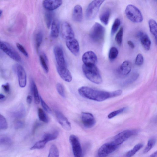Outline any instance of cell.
<instances>
[{"mask_svg": "<svg viewBox=\"0 0 157 157\" xmlns=\"http://www.w3.org/2000/svg\"><path fill=\"white\" fill-rule=\"evenodd\" d=\"M78 91L83 97L98 102L103 101L109 98L118 96L122 93V91L120 90L108 92L86 86L80 88L78 89Z\"/></svg>", "mask_w": 157, "mask_h": 157, "instance_id": "1", "label": "cell"}, {"mask_svg": "<svg viewBox=\"0 0 157 157\" xmlns=\"http://www.w3.org/2000/svg\"><path fill=\"white\" fill-rule=\"evenodd\" d=\"M83 72L88 80L96 84H100L102 78L99 70L95 65H88L84 64L82 66Z\"/></svg>", "mask_w": 157, "mask_h": 157, "instance_id": "2", "label": "cell"}, {"mask_svg": "<svg viewBox=\"0 0 157 157\" xmlns=\"http://www.w3.org/2000/svg\"><path fill=\"white\" fill-rule=\"evenodd\" d=\"M105 29L99 23H95L91 27L89 37L92 41L97 43H101L104 40Z\"/></svg>", "mask_w": 157, "mask_h": 157, "instance_id": "3", "label": "cell"}, {"mask_svg": "<svg viewBox=\"0 0 157 157\" xmlns=\"http://www.w3.org/2000/svg\"><path fill=\"white\" fill-rule=\"evenodd\" d=\"M125 13L127 18L133 23H141L143 21V16L141 12L133 5H128L125 9Z\"/></svg>", "mask_w": 157, "mask_h": 157, "instance_id": "4", "label": "cell"}, {"mask_svg": "<svg viewBox=\"0 0 157 157\" xmlns=\"http://www.w3.org/2000/svg\"><path fill=\"white\" fill-rule=\"evenodd\" d=\"M104 1H93L88 5L86 12V16L88 20L94 19L97 15Z\"/></svg>", "mask_w": 157, "mask_h": 157, "instance_id": "5", "label": "cell"}, {"mask_svg": "<svg viewBox=\"0 0 157 157\" xmlns=\"http://www.w3.org/2000/svg\"><path fill=\"white\" fill-rule=\"evenodd\" d=\"M136 130H126L116 135L112 142L116 145L119 146L128 140L132 136L136 134Z\"/></svg>", "mask_w": 157, "mask_h": 157, "instance_id": "6", "label": "cell"}, {"mask_svg": "<svg viewBox=\"0 0 157 157\" xmlns=\"http://www.w3.org/2000/svg\"><path fill=\"white\" fill-rule=\"evenodd\" d=\"M1 49L13 60L16 62H20L21 58L18 52L10 45L6 43L0 42Z\"/></svg>", "mask_w": 157, "mask_h": 157, "instance_id": "7", "label": "cell"}, {"mask_svg": "<svg viewBox=\"0 0 157 157\" xmlns=\"http://www.w3.org/2000/svg\"><path fill=\"white\" fill-rule=\"evenodd\" d=\"M69 141L74 157H83L82 147L78 137L75 135H71L69 137Z\"/></svg>", "mask_w": 157, "mask_h": 157, "instance_id": "8", "label": "cell"}, {"mask_svg": "<svg viewBox=\"0 0 157 157\" xmlns=\"http://www.w3.org/2000/svg\"><path fill=\"white\" fill-rule=\"evenodd\" d=\"M118 147L112 142L105 143L98 150L97 157H106L115 151Z\"/></svg>", "mask_w": 157, "mask_h": 157, "instance_id": "9", "label": "cell"}, {"mask_svg": "<svg viewBox=\"0 0 157 157\" xmlns=\"http://www.w3.org/2000/svg\"><path fill=\"white\" fill-rule=\"evenodd\" d=\"M54 53L57 66L60 67H66L64 53L62 48L56 46L54 49Z\"/></svg>", "mask_w": 157, "mask_h": 157, "instance_id": "10", "label": "cell"}, {"mask_svg": "<svg viewBox=\"0 0 157 157\" xmlns=\"http://www.w3.org/2000/svg\"><path fill=\"white\" fill-rule=\"evenodd\" d=\"M67 47L75 56H78L80 53V48L79 43L74 38L66 40Z\"/></svg>", "mask_w": 157, "mask_h": 157, "instance_id": "11", "label": "cell"}, {"mask_svg": "<svg viewBox=\"0 0 157 157\" xmlns=\"http://www.w3.org/2000/svg\"><path fill=\"white\" fill-rule=\"evenodd\" d=\"M82 121L85 127L90 128L93 127L96 123L95 117L91 113L82 112L81 116Z\"/></svg>", "mask_w": 157, "mask_h": 157, "instance_id": "12", "label": "cell"}, {"mask_svg": "<svg viewBox=\"0 0 157 157\" xmlns=\"http://www.w3.org/2000/svg\"><path fill=\"white\" fill-rule=\"evenodd\" d=\"M16 71L19 86L21 88H24L26 87L27 82L26 71L23 67L19 65L16 66Z\"/></svg>", "mask_w": 157, "mask_h": 157, "instance_id": "13", "label": "cell"}, {"mask_svg": "<svg viewBox=\"0 0 157 157\" xmlns=\"http://www.w3.org/2000/svg\"><path fill=\"white\" fill-rule=\"evenodd\" d=\"M61 33L62 37L66 40L74 37V31L70 24L68 22H64L62 24Z\"/></svg>", "mask_w": 157, "mask_h": 157, "instance_id": "14", "label": "cell"}, {"mask_svg": "<svg viewBox=\"0 0 157 157\" xmlns=\"http://www.w3.org/2000/svg\"><path fill=\"white\" fill-rule=\"evenodd\" d=\"M82 60L85 65H95L97 62V57L94 52L89 51L83 54Z\"/></svg>", "mask_w": 157, "mask_h": 157, "instance_id": "15", "label": "cell"}, {"mask_svg": "<svg viewBox=\"0 0 157 157\" xmlns=\"http://www.w3.org/2000/svg\"><path fill=\"white\" fill-rule=\"evenodd\" d=\"M55 113L57 121L62 128L66 130H70L72 128L71 124L66 117L58 111H56Z\"/></svg>", "mask_w": 157, "mask_h": 157, "instance_id": "16", "label": "cell"}, {"mask_svg": "<svg viewBox=\"0 0 157 157\" xmlns=\"http://www.w3.org/2000/svg\"><path fill=\"white\" fill-rule=\"evenodd\" d=\"M62 1L59 0H47L43 2L44 8L48 11H52L57 9L62 5Z\"/></svg>", "mask_w": 157, "mask_h": 157, "instance_id": "17", "label": "cell"}, {"mask_svg": "<svg viewBox=\"0 0 157 157\" xmlns=\"http://www.w3.org/2000/svg\"><path fill=\"white\" fill-rule=\"evenodd\" d=\"M137 37L139 38L141 44L143 48L146 50H149L151 45V41L148 35L142 31H140Z\"/></svg>", "mask_w": 157, "mask_h": 157, "instance_id": "18", "label": "cell"}, {"mask_svg": "<svg viewBox=\"0 0 157 157\" xmlns=\"http://www.w3.org/2000/svg\"><path fill=\"white\" fill-rule=\"evenodd\" d=\"M56 69L58 73L63 80L67 82L72 81V76L71 74L67 67L57 66Z\"/></svg>", "mask_w": 157, "mask_h": 157, "instance_id": "19", "label": "cell"}, {"mask_svg": "<svg viewBox=\"0 0 157 157\" xmlns=\"http://www.w3.org/2000/svg\"><path fill=\"white\" fill-rule=\"evenodd\" d=\"M83 9L80 5H77L74 8L72 15L73 20L76 22H80L82 20Z\"/></svg>", "mask_w": 157, "mask_h": 157, "instance_id": "20", "label": "cell"}, {"mask_svg": "<svg viewBox=\"0 0 157 157\" xmlns=\"http://www.w3.org/2000/svg\"><path fill=\"white\" fill-rule=\"evenodd\" d=\"M132 67L131 62L128 61H126L120 66L119 69V73L122 76H126L130 72Z\"/></svg>", "mask_w": 157, "mask_h": 157, "instance_id": "21", "label": "cell"}, {"mask_svg": "<svg viewBox=\"0 0 157 157\" xmlns=\"http://www.w3.org/2000/svg\"><path fill=\"white\" fill-rule=\"evenodd\" d=\"M111 14V10L108 7L104 8L101 13L100 19L101 22L105 25L109 23Z\"/></svg>", "mask_w": 157, "mask_h": 157, "instance_id": "22", "label": "cell"}, {"mask_svg": "<svg viewBox=\"0 0 157 157\" xmlns=\"http://www.w3.org/2000/svg\"><path fill=\"white\" fill-rule=\"evenodd\" d=\"M50 35L53 38H57L59 33V23L57 19L54 20L51 25Z\"/></svg>", "mask_w": 157, "mask_h": 157, "instance_id": "23", "label": "cell"}, {"mask_svg": "<svg viewBox=\"0 0 157 157\" xmlns=\"http://www.w3.org/2000/svg\"><path fill=\"white\" fill-rule=\"evenodd\" d=\"M149 25L150 31L154 36L156 42L157 36V24L156 21L153 19H150L149 21Z\"/></svg>", "mask_w": 157, "mask_h": 157, "instance_id": "24", "label": "cell"}, {"mask_svg": "<svg viewBox=\"0 0 157 157\" xmlns=\"http://www.w3.org/2000/svg\"><path fill=\"white\" fill-rule=\"evenodd\" d=\"M41 64L45 72L48 73L49 71L48 59L46 54L44 53L39 56Z\"/></svg>", "mask_w": 157, "mask_h": 157, "instance_id": "25", "label": "cell"}, {"mask_svg": "<svg viewBox=\"0 0 157 157\" xmlns=\"http://www.w3.org/2000/svg\"><path fill=\"white\" fill-rule=\"evenodd\" d=\"M31 89L34 95L35 103L38 104L40 102V97L37 86L33 81H32L31 82Z\"/></svg>", "mask_w": 157, "mask_h": 157, "instance_id": "26", "label": "cell"}, {"mask_svg": "<svg viewBox=\"0 0 157 157\" xmlns=\"http://www.w3.org/2000/svg\"><path fill=\"white\" fill-rule=\"evenodd\" d=\"M59 135V133L57 131L51 133L45 134L43 136V139L47 143L56 139Z\"/></svg>", "mask_w": 157, "mask_h": 157, "instance_id": "27", "label": "cell"}, {"mask_svg": "<svg viewBox=\"0 0 157 157\" xmlns=\"http://www.w3.org/2000/svg\"><path fill=\"white\" fill-rule=\"evenodd\" d=\"M143 146L142 143L136 145L132 149L126 153L125 157H131L140 150L143 147Z\"/></svg>", "mask_w": 157, "mask_h": 157, "instance_id": "28", "label": "cell"}, {"mask_svg": "<svg viewBox=\"0 0 157 157\" xmlns=\"http://www.w3.org/2000/svg\"><path fill=\"white\" fill-rule=\"evenodd\" d=\"M38 114L39 119L41 121L45 123H49V118L42 109L40 108L38 109Z\"/></svg>", "mask_w": 157, "mask_h": 157, "instance_id": "29", "label": "cell"}, {"mask_svg": "<svg viewBox=\"0 0 157 157\" xmlns=\"http://www.w3.org/2000/svg\"><path fill=\"white\" fill-rule=\"evenodd\" d=\"M43 35L42 32L38 33L36 35L35 37L36 47L37 52H38L39 49L43 40Z\"/></svg>", "mask_w": 157, "mask_h": 157, "instance_id": "30", "label": "cell"}, {"mask_svg": "<svg viewBox=\"0 0 157 157\" xmlns=\"http://www.w3.org/2000/svg\"><path fill=\"white\" fill-rule=\"evenodd\" d=\"M123 28L122 27L120 28L116 34L115 40L118 45L120 46L123 42Z\"/></svg>", "mask_w": 157, "mask_h": 157, "instance_id": "31", "label": "cell"}, {"mask_svg": "<svg viewBox=\"0 0 157 157\" xmlns=\"http://www.w3.org/2000/svg\"><path fill=\"white\" fill-rule=\"evenodd\" d=\"M59 152L56 145H52L50 149L48 157H59Z\"/></svg>", "mask_w": 157, "mask_h": 157, "instance_id": "32", "label": "cell"}, {"mask_svg": "<svg viewBox=\"0 0 157 157\" xmlns=\"http://www.w3.org/2000/svg\"><path fill=\"white\" fill-rule=\"evenodd\" d=\"M119 54V51L115 47H112L110 49L109 53V58L111 61H114L117 57Z\"/></svg>", "mask_w": 157, "mask_h": 157, "instance_id": "33", "label": "cell"}, {"mask_svg": "<svg viewBox=\"0 0 157 157\" xmlns=\"http://www.w3.org/2000/svg\"><path fill=\"white\" fill-rule=\"evenodd\" d=\"M121 24V21L119 18H116L112 25L111 34L114 35L119 29Z\"/></svg>", "mask_w": 157, "mask_h": 157, "instance_id": "34", "label": "cell"}, {"mask_svg": "<svg viewBox=\"0 0 157 157\" xmlns=\"http://www.w3.org/2000/svg\"><path fill=\"white\" fill-rule=\"evenodd\" d=\"M47 143L44 140L37 142L30 149H40L44 148Z\"/></svg>", "mask_w": 157, "mask_h": 157, "instance_id": "35", "label": "cell"}, {"mask_svg": "<svg viewBox=\"0 0 157 157\" xmlns=\"http://www.w3.org/2000/svg\"><path fill=\"white\" fill-rule=\"evenodd\" d=\"M53 18V14L51 12L48 11L46 13L45 16V22L49 28L51 27L52 24Z\"/></svg>", "mask_w": 157, "mask_h": 157, "instance_id": "36", "label": "cell"}, {"mask_svg": "<svg viewBox=\"0 0 157 157\" xmlns=\"http://www.w3.org/2000/svg\"><path fill=\"white\" fill-rule=\"evenodd\" d=\"M156 140L155 138L150 139L148 141L147 144L144 150L143 153H146L150 151L155 145Z\"/></svg>", "mask_w": 157, "mask_h": 157, "instance_id": "37", "label": "cell"}, {"mask_svg": "<svg viewBox=\"0 0 157 157\" xmlns=\"http://www.w3.org/2000/svg\"><path fill=\"white\" fill-rule=\"evenodd\" d=\"M11 143V140L9 137L0 135V145H9Z\"/></svg>", "mask_w": 157, "mask_h": 157, "instance_id": "38", "label": "cell"}, {"mask_svg": "<svg viewBox=\"0 0 157 157\" xmlns=\"http://www.w3.org/2000/svg\"><path fill=\"white\" fill-rule=\"evenodd\" d=\"M8 128V124L5 118L0 114V130H5Z\"/></svg>", "mask_w": 157, "mask_h": 157, "instance_id": "39", "label": "cell"}, {"mask_svg": "<svg viewBox=\"0 0 157 157\" xmlns=\"http://www.w3.org/2000/svg\"><path fill=\"white\" fill-rule=\"evenodd\" d=\"M127 110V108L124 107L118 110L114 111L111 112L108 115V117L109 119H112V118L118 115L123 112Z\"/></svg>", "mask_w": 157, "mask_h": 157, "instance_id": "40", "label": "cell"}, {"mask_svg": "<svg viewBox=\"0 0 157 157\" xmlns=\"http://www.w3.org/2000/svg\"><path fill=\"white\" fill-rule=\"evenodd\" d=\"M56 89L59 94L63 98L65 97V88L63 86L61 83H57L56 85Z\"/></svg>", "mask_w": 157, "mask_h": 157, "instance_id": "41", "label": "cell"}, {"mask_svg": "<svg viewBox=\"0 0 157 157\" xmlns=\"http://www.w3.org/2000/svg\"><path fill=\"white\" fill-rule=\"evenodd\" d=\"M144 59L143 56L141 53L139 54L136 57L135 64L137 66H140L143 63Z\"/></svg>", "mask_w": 157, "mask_h": 157, "instance_id": "42", "label": "cell"}, {"mask_svg": "<svg viewBox=\"0 0 157 157\" xmlns=\"http://www.w3.org/2000/svg\"><path fill=\"white\" fill-rule=\"evenodd\" d=\"M139 76L138 74H134L124 83V85H127L132 83L137 79Z\"/></svg>", "mask_w": 157, "mask_h": 157, "instance_id": "43", "label": "cell"}, {"mask_svg": "<svg viewBox=\"0 0 157 157\" xmlns=\"http://www.w3.org/2000/svg\"><path fill=\"white\" fill-rule=\"evenodd\" d=\"M40 102H41V105L44 110L46 112L49 113H51L52 112L51 109L46 104L41 97H40Z\"/></svg>", "mask_w": 157, "mask_h": 157, "instance_id": "44", "label": "cell"}, {"mask_svg": "<svg viewBox=\"0 0 157 157\" xmlns=\"http://www.w3.org/2000/svg\"><path fill=\"white\" fill-rule=\"evenodd\" d=\"M16 46L19 51H20L26 57L29 56L28 54L24 47L21 44L19 43L16 44Z\"/></svg>", "mask_w": 157, "mask_h": 157, "instance_id": "45", "label": "cell"}, {"mask_svg": "<svg viewBox=\"0 0 157 157\" xmlns=\"http://www.w3.org/2000/svg\"><path fill=\"white\" fill-rule=\"evenodd\" d=\"M2 87L6 92H9L10 90V86L9 83H7L3 85Z\"/></svg>", "mask_w": 157, "mask_h": 157, "instance_id": "46", "label": "cell"}, {"mask_svg": "<svg viewBox=\"0 0 157 157\" xmlns=\"http://www.w3.org/2000/svg\"><path fill=\"white\" fill-rule=\"evenodd\" d=\"M41 125L42 124L41 123H40L37 122L35 123L34 126L32 130V133L33 134L35 133L36 130L38 128L41 126Z\"/></svg>", "mask_w": 157, "mask_h": 157, "instance_id": "47", "label": "cell"}, {"mask_svg": "<svg viewBox=\"0 0 157 157\" xmlns=\"http://www.w3.org/2000/svg\"><path fill=\"white\" fill-rule=\"evenodd\" d=\"M24 126V123L21 121L17 122L15 125V128L16 129H19L23 127Z\"/></svg>", "mask_w": 157, "mask_h": 157, "instance_id": "48", "label": "cell"}, {"mask_svg": "<svg viewBox=\"0 0 157 157\" xmlns=\"http://www.w3.org/2000/svg\"><path fill=\"white\" fill-rule=\"evenodd\" d=\"M32 101V97L31 95H28L27 97V102L28 104H30Z\"/></svg>", "mask_w": 157, "mask_h": 157, "instance_id": "49", "label": "cell"}, {"mask_svg": "<svg viewBox=\"0 0 157 157\" xmlns=\"http://www.w3.org/2000/svg\"><path fill=\"white\" fill-rule=\"evenodd\" d=\"M127 43L129 46L132 49H133L135 48V45L133 43L131 40L127 41Z\"/></svg>", "mask_w": 157, "mask_h": 157, "instance_id": "50", "label": "cell"}, {"mask_svg": "<svg viewBox=\"0 0 157 157\" xmlns=\"http://www.w3.org/2000/svg\"><path fill=\"white\" fill-rule=\"evenodd\" d=\"M5 96L3 94H0V100H2L4 99Z\"/></svg>", "mask_w": 157, "mask_h": 157, "instance_id": "51", "label": "cell"}, {"mask_svg": "<svg viewBox=\"0 0 157 157\" xmlns=\"http://www.w3.org/2000/svg\"><path fill=\"white\" fill-rule=\"evenodd\" d=\"M157 152H154L151 155V157H157Z\"/></svg>", "mask_w": 157, "mask_h": 157, "instance_id": "52", "label": "cell"}, {"mask_svg": "<svg viewBox=\"0 0 157 157\" xmlns=\"http://www.w3.org/2000/svg\"><path fill=\"white\" fill-rule=\"evenodd\" d=\"M2 13V11L1 9H0V17H1Z\"/></svg>", "mask_w": 157, "mask_h": 157, "instance_id": "53", "label": "cell"}]
</instances>
